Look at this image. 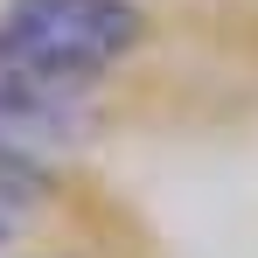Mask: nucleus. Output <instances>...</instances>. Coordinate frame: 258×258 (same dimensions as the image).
<instances>
[{"label": "nucleus", "instance_id": "nucleus-1", "mask_svg": "<svg viewBox=\"0 0 258 258\" xmlns=\"http://www.w3.org/2000/svg\"><path fill=\"white\" fill-rule=\"evenodd\" d=\"M147 0H0V63L98 91L147 49Z\"/></svg>", "mask_w": 258, "mask_h": 258}, {"label": "nucleus", "instance_id": "nucleus-2", "mask_svg": "<svg viewBox=\"0 0 258 258\" xmlns=\"http://www.w3.org/2000/svg\"><path fill=\"white\" fill-rule=\"evenodd\" d=\"M0 126L21 133L42 154H56V161H70L98 126V91H77V84H56V77L0 63Z\"/></svg>", "mask_w": 258, "mask_h": 258}, {"label": "nucleus", "instance_id": "nucleus-3", "mask_svg": "<svg viewBox=\"0 0 258 258\" xmlns=\"http://www.w3.org/2000/svg\"><path fill=\"white\" fill-rule=\"evenodd\" d=\"M42 210H49V188L0 174V251H7V244H21V237L35 230V216H42Z\"/></svg>", "mask_w": 258, "mask_h": 258}]
</instances>
